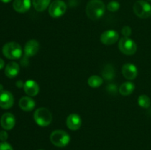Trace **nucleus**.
Masks as SVG:
<instances>
[{"mask_svg":"<svg viewBox=\"0 0 151 150\" xmlns=\"http://www.w3.org/2000/svg\"><path fill=\"white\" fill-rule=\"evenodd\" d=\"M133 9L134 13L141 19H147L151 16V5L144 0L136 1Z\"/></svg>","mask_w":151,"mask_h":150,"instance_id":"obj_5","label":"nucleus"},{"mask_svg":"<svg viewBox=\"0 0 151 150\" xmlns=\"http://www.w3.org/2000/svg\"><path fill=\"white\" fill-rule=\"evenodd\" d=\"M4 66V61L1 58H0V70L2 69Z\"/></svg>","mask_w":151,"mask_h":150,"instance_id":"obj_28","label":"nucleus"},{"mask_svg":"<svg viewBox=\"0 0 151 150\" xmlns=\"http://www.w3.org/2000/svg\"><path fill=\"white\" fill-rule=\"evenodd\" d=\"M50 141L57 147H65L70 141V136L66 132L60 129L55 130L50 135Z\"/></svg>","mask_w":151,"mask_h":150,"instance_id":"obj_4","label":"nucleus"},{"mask_svg":"<svg viewBox=\"0 0 151 150\" xmlns=\"http://www.w3.org/2000/svg\"><path fill=\"white\" fill-rule=\"evenodd\" d=\"M66 125L71 130H78L82 125V119L78 114L72 113L67 117Z\"/></svg>","mask_w":151,"mask_h":150,"instance_id":"obj_12","label":"nucleus"},{"mask_svg":"<svg viewBox=\"0 0 151 150\" xmlns=\"http://www.w3.org/2000/svg\"><path fill=\"white\" fill-rule=\"evenodd\" d=\"M24 91L29 96H35L39 92V86L35 81L32 79H28L24 82Z\"/></svg>","mask_w":151,"mask_h":150,"instance_id":"obj_14","label":"nucleus"},{"mask_svg":"<svg viewBox=\"0 0 151 150\" xmlns=\"http://www.w3.org/2000/svg\"><path fill=\"white\" fill-rule=\"evenodd\" d=\"M8 138V135H7L6 131H1L0 132V141H6V140Z\"/></svg>","mask_w":151,"mask_h":150,"instance_id":"obj_26","label":"nucleus"},{"mask_svg":"<svg viewBox=\"0 0 151 150\" xmlns=\"http://www.w3.org/2000/svg\"><path fill=\"white\" fill-rule=\"evenodd\" d=\"M122 34L124 35L125 37H129L130 35H131V32H132V30H131V27L128 26H124L123 28L122 29Z\"/></svg>","mask_w":151,"mask_h":150,"instance_id":"obj_25","label":"nucleus"},{"mask_svg":"<svg viewBox=\"0 0 151 150\" xmlns=\"http://www.w3.org/2000/svg\"><path fill=\"white\" fill-rule=\"evenodd\" d=\"M119 49L121 52L126 55H133L137 51V46L132 39L128 37H124L119 40Z\"/></svg>","mask_w":151,"mask_h":150,"instance_id":"obj_6","label":"nucleus"},{"mask_svg":"<svg viewBox=\"0 0 151 150\" xmlns=\"http://www.w3.org/2000/svg\"><path fill=\"white\" fill-rule=\"evenodd\" d=\"M35 121L41 126H47L51 124L52 121V115L48 109L41 107L37 109L33 115Z\"/></svg>","mask_w":151,"mask_h":150,"instance_id":"obj_3","label":"nucleus"},{"mask_svg":"<svg viewBox=\"0 0 151 150\" xmlns=\"http://www.w3.org/2000/svg\"><path fill=\"white\" fill-rule=\"evenodd\" d=\"M39 150H44V149H39Z\"/></svg>","mask_w":151,"mask_h":150,"instance_id":"obj_32","label":"nucleus"},{"mask_svg":"<svg viewBox=\"0 0 151 150\" xmlns=\"http://www.w3.org/2000/svg\"><path fill=\"white\" fill-rule=\"evenodd\" d=\"M16 86L18 87V88H23L24 83H23V82H22V80H19V81H17V82H16Z\"/></svg>","mask_w":151,"mask_h":150,"instance_id":"obj_27","label":"nucleus"},{"mask_svg":"<svg viewBox=\"0 0 151 150\" xmlns=\"http://www.w3.org/2000/svg\"><path fill=\"white\" fill-rule=\"evenodd\" d=\"M14 98L10 91H0V107L3 109H9L13 105Z\"/></svg>","mask_w":151,"mask_h":150,"instance_id":"obj_9","label":"nucleus"},{"mask_svg":"<svg viewBox=\"0 0 151 150\" xmlns=\"http://www.w3.org/2000/svg\"><path fill=\"white\" fill-rule=\"evenodd\" d=\"M66 4L62 0H55L49 7V13L52 18H59L66 11Z\"/></svg>","mask_w":151,"mask_h":150,"instance_id":"obj_7","label":"nucleus"},{"mask_svg":"<svg viewBox=\"0 0 151 150\" xmlns=\"http://www.w3.org/2000/svg\"><path fill=\"white\" fill-rule=\"evenodd\" d=\"M3 86H2V85H1V84H0V91H3Z\"/></svg>","mask_w":151,"mask_h":150,"instance_id":"obj_30","label":"nucleus"},{"mask_svg":"<svg viewBox=\"0 0 151 150\" xmlns=\"http://www.w3.org/2000/svg\"><path fill=\"white\" fill-rule=\"evenodd\" d=\"M119 39V35L115 30H106L102 33L100 41L105 45H111L115 44Z\"/></svg>","mask_w":151,"mask_h":150,"instance_id":"obj_8","label":"nucleus"},{"mask_svg":"<svg viewBox=\"0 0 151 150\" xmlns=\"http://www.w3.org/2000/svg\"><path fill=\"white\" fill-rule=\"evenodd\" d=\"M50 1L51 0H32V5L37 11L42 12L50 5Z\"/></svg>","mask_w":151,"mask_h":150,"instance_id":"obj_19","label":"nucleus"},{"mask_svg":"<svg viewBox=\"0 0 151 150\" xmlns=\"http://www.w3.org/2000/svg\"><path fill=\"white\" fill-rule=\"evenodd\" d=\"M13 9L16 12L24 13L27 12L31 7L30 0H15L13 3Z\"/></svg>","mask_w":151,"mask_h":150,"instance_id":"obj_15","label":"nucleus"},{"mask_svg":"<svg viewBox=\"0 0 151 150\" xmlns=\"http://www.w3.org/2000/svg\"><path fill=\"white\" fill-rule=\"evenodd\" d=\"M119 3L116 1H111L108 4L107 9L111 12H116L119 9Z\"/></svg>","mask_w":151,"mask_h":150,"instance_id":"obj_23","label":"nucleus"},{"mask_svg":"<svg viewBox=\"0 0 151 150\" xmlns=\"http://www.w3.org/2000/svg\"><path fill=\"white\" fill-rule=\"evenodd\" d=\"M114 69L113 66L111 65H106L105 69L103 71V76L105 79L110 80L114 77Z\"/></svg>","mask_w":151,"mask_h":150,"instance_id":"obj_21","label":"nucleus"},{"mask_svg":"<svg viewBox=\"0 0 151 150\" xmlns=\"http://www.w3.org/2000/svg\"><path fill=\"white\" fill-rule=\"evenodd\" d=\"M0 150H13V149L10 144L6 141H1L0 143Z\"/></svg>","mask_w":151,"mask_h":150,"instance_id":"obj_24","label":"nucleus"},{"mask_svg":"<svg viewBox=\"0 0 151 150\" xmlns=\"http://www.w3.org/2000/svg\"><path fill=\"white\" fill-rule=\"evenodd\" d=\"M135 89V85L131 82H125L120 85L119 92L122 96H128L133 93Z\"/></svg>","mask_w":151,"mask_h":150,"instance_id":"obj_18","label":"nucleus"},{"mask_svg":"<svg viewBox=\"0 0 151 150\" xmlns=\"http://www.w3.org/2000/svg\"><path fill=\"white\" fill-rule=\"evenodd\" d=\"M2 53L5 57L10 60H17L22 55V46L16 42H9L4 45Z\"/></svg>","mask_w":151,"mask_h":150,"instance_id":"obj_2","label":"nucleus"},{"mask_svg":"<svg viewBox=\"0 0 151 150\" xmlns=\"http://www.w3.org/2000/svg\"><path fill=\"white\" fill-rule=\"evenodd\" d=\"M39 50V44L36 40L32 39L30 41H27L25 44L24 49V54L26 57H30L37 54V52Z\"/></svg>","mask_w":151,"mask_h":150,"instance_id":"obj_13","label":"nucleus"},{"mask_svg":"<svg viewBox=\"0 0 151 150\" xmlns=\"http://www.w3.org/2000/svg\"><path fill=\"white\" fill-rule=\"evenodd\" d=\"M103 79L97 75H92L88 79V84L91 88H98L103 84Z\"/></svg>","mask_w":151,"mask_h":150,"instance_id":"obj_20","label":"nucleus"},{"mask_svg":"<svg viewBox=\"0 0 151 150\" xmlns=\"http://www.w3.org/2000/svg\"><path fill=\"white\" fill-rule=\"evenodd\" d=\"M106 6L101 0H90L86 5V13L91 20H97L104 15Z\"/></svg>","mask_w":151,"mask_h":150,"instance_id":"obj_1","label":"nucleus"},{"mask_svg":"<svg viewBox=\"0 0 151 150\" xmlns=\"http://www.w3.org/2000/svg\"><path fill=\"white\" fill-rule=\"evenodd\" d=\"M122 74L127 79L133 80L137 76L138 70L137 66L132 63H125L122 67Z\"/></svg>","mask_w":151,"mask_h":150,"instance_id":"obj_10","label":"nucleus"},{"mask_svg":"<svg viewBox=\"0 0 151 150\" xmlns=\"http://www.w3.org/2000/svg\"><path fill=\"white\" fill-rule=\"evenodd\" d=\"M19 71H20L19 65L16 62H10L6 66L5 69H4V74L7 77L14 78L19 73Z\"/></svg>","mask_w":151,"mask_h":150,"instance_id":"obj_17","label":"nucleus"},{"mask_svg":"<svg viewBox=\"0 0 151 150\" xmlns=\"http://www.w3.org/2000/svg\"><path fill=\"white\" fill-rule=\"evenodd\" d=\"M1 127L5 130H10L14 127L16 124L15 116L10 113H5L2 115L0 119Z\"/></svg>","mask_w":151,"mask_h":150,"instance_id":"obj_11","label":"nucleus"},{"mask_svg":"<svg viewBox=\"0 0 151 150\" xmlns=\"http://www.w3.org/2000/svg\"><path fill=\"white\" fill-rule=\"evenodd\" d=\"M0 1H2V2H4V3H8V2H10V1H11L12 0H0Z\"/></svg>","mask_w":151,"mask_h":150,"instance_id":"obj_29","label":"nucleus"},{"mask_svg":"<svg viewBox=\"0 0 151 150\" xmlns=\"http://www.w3.org/2000/svg\"><path fill=\"white\" fill-rule=\"evenodd\" d=\"M19 105L24 111L29 112L35 108V102L30 96H23L19 100Z\"/></svg>","mask_w":151,"mask_h":150,"instance_id":"obj_16","label":"nucleus"},{"mask_svg":"<svg viewBox=\"0 0 151 150\" xmlns=\"http://www.w3.org/2000/svg\"><path fill=\"white\" fill-rule=\"evenodd\" d=\"M138 104L143 108H148L151 104L150 99L146 95L139 96L138 99Z\"/></svg>","mask_w":151,"mask_h":150,"instance_id":"obj_22","label":"nucleus"},{"mask_svg":"<svg viewBox=\"0 0 151 150\" xmlns=\"http://www.w3.org/2000/svg\"><path fill=\"white\" fill-rule=\"evenodd\" d=\"M147 1H151V0H147Z\"/></svg>","mask_w":151,"mask_h":150,"instance_id":"obj_31","label":"nucleus"}]
</instances>
